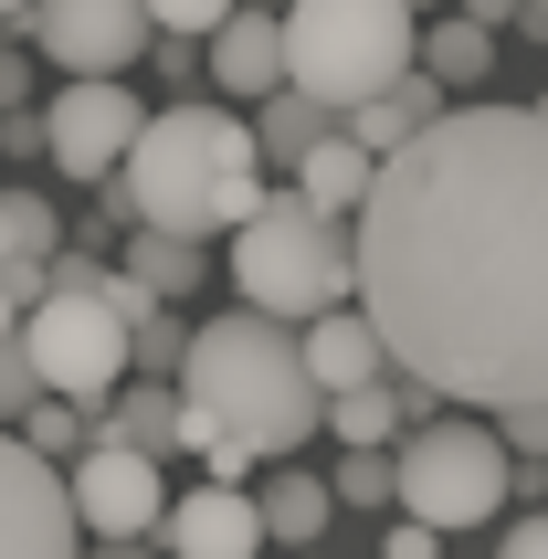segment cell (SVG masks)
<instances>
[{
    "label": "cell",
    "instance_id": "obj_1",
    "mask_svg": "<svg viewBox=\"0 0 548 559\" xmlns=\"http://www.w3.org/2000/svg\"><path fill=\"white\" fill-rule=\"evenodd\" d=\"M359 317L401 380L475 412L548 402V117L454 106L380 158L359 212Z\"/></svg>",
    "mask_w": 548,
    "mask_h": 559
},
{
    "label": "cell",
    "instance_id": "obj_2",
    "mask_svg": "<svg viewBox=\"0 0 548 559\" xmlns=\"http://www.w3.org/2000/svg\"><path fill=\"white\" fill-rule=\"evenodd\" d=\"M117 201L138 233H169V243H222L264 212V148L233 106H169V117L138 127V148L117 169Z\"/></svg>",
    "mask_w": 548,
    "mask_h": 559
},
{
    "label": "cell",
    "instance_id": "obj_3",
    "mask_svg": "<svg viewBox=\"0 0 548 559\" xmlns=\"http://www.w3.org/2000/svg\"><path fill=\"white\" fill-rule=\"evenodd\" d=\"M180 402H190L201 433L243 443V454H296L306 433H327V391L306 370V328H274V317H253V307L190 328Z\"/></svg>",
    "mask_w": 548,
    "mask_h": 559
},
{
    "label": "cell",
    "instance_id": "obj_4",
    "mask_svg": "<svg viewBox=\"0 0 548 559\" xmlns=\"http://www.w3.org/2000/svg\"><path fill=\"white\" fill-rule=\"evenodd\" d=\"M222 264L243 285V307L274 317V328H317L327 307H359V222L306 212L296 190H274L264 212L233 233Z\"/></svg>",
    "mask_w": 548,
    "mask_h": 559
},
{
    "label": "cell",
    "instance_id": "obj_5",
    "mask_svg": "<svg viewBox=\"0 0 548 559\" xmlns=\"http://www.w3.org/2000/svg\"><path fill=\"white\" fill-rule=\"evenodd\" d=\"M412 74V0H285V85L327 117H359L369 95Z\"/></svg>",
    "mask_w": 548,
    "mask_h": 559
},
{
    "label": "cell",
    "instance_id": "obj_6",
    "mask_svg": "<svg viewBox=\"0 0 548 559\" xmlns=\"http://www.w3.org/2000/svg\"><path fill=\"white\" fill-rule=\"evenodd\" d=\"M22 359L43 380V402H74V412H106L138 370V338L117 317V275L106 264H53V296L22 317Z\"/></svg>",
    "mask_w": 548,
    "mask_h": 559
},
{
    "label": "cell",
    "instance_id": "obj_7",
    "mask_svg": "<svg viewBox=\"0 0 548 559\" xmlns=\"http://www.w3.org/2000/svg\"><path fill=\"white\" fill-rule=\"evenodd\" d=\"M401 475V518H422L432 538H454V528H486L496 507L517 497V454H507V433L496 423H422V433L391 454Z\"/></svg>",
    "mask_w": 548,
    "mask_h": 559
},
{
    "label": "cell",
    "instance_id": "obj_8",
    "mask_svg": "<svg viewBox=\"0 0 548 559\" xmlns=\"http://www.w3.org/2000/svg\"><path fill=\"white\" fill-rule=\"evenodd\" d=\"M148 0H32L22 43L43 63H63V85H117L127 63L148 53Z\"/></svg>",
    "mask_w": 548,
    "mask_h": 559
},
{
    "label": "cell",
    "instance_id": "obj_9",
    "mask_svg": "<svg viewBox=\"0 0 548 559\" xmlns=\"http://www.w3.org/2000/svg\"><path fill=\"white\" fill-rule=\"evenodd\" d=\"M74 538L85 518H74L63 465H43L22 433H0V559H85Z\"/></svg>",
    "mask_w": 548,
    "mask_h": 559
},
{
    "label": "cell",
    "instance_id": "obj_10",
    "mask_svg": "<svg viewBox=\"0 0 548 559\" xmlns=\"http://www.w3.org/2000/svg\"><path fill=\"white\" fill-rule=\"evenodd\" d=\"M63 486H74V518H85V538H95V549H106V538H158V528H169V486H158V454L95 443V454L63 475Z\"/></svg>",
    "mask_w": 548,
    "mask_h": 559
},
{
    "label": "cell",
    "instance_id": "obj_11",
    "mask_svg": "<svg viewBox=\"0 0 548 559\" xmlns=\"http://www.w3.org/2000/svg\"><path fill=\"white\" fill-rule=\"evenodd\" d=\"M138 127H148V106L127 85H63L53 106H43V148H53L74 180H117L127 148H138Z\"/></svg>",
    "mask_w": 548,
    "mask_h": 559
},
{
    "label": "cell",
    "instance_id": "obj_12",
    "mask_svg": "<svg viewBox=\"0 0 548 559\" xmlns=\"http://www.w3.org/2000/svg\"><path fill=\"white\" fill-rule=\"evenodd\" d=\"M158 549L169 559H264V518H253L243 486H190V497H169V528H158Z\"/></svg>",
    "mask_w": 548,
    "mask_h": 559
},
{
    "label": "cell",
    "instance_id": "obj_13",
    "mask_svg": "<svg viewBox=\"0 0 548 559\" xmlns=\"http://www.w3.org/2000/svg\"><path fill=\"white\" fill-rule=\"evenodd\" d=\"M443 117H454V85H432L422 63H412V74H401L391 95H369L359 117H337V127H348V148H369V158H401L412 138H432Z\"/></svg>",
    "mask_w": 548,
    "mask_h": 559
},
{
    "label": "cell",
    "instance_id": "obj_14",
    "mask_svg": "<svg viewBox=\"0 0 548 559\" xmlns=\"http://www.w3.org/2000/svg\"><path fill=\"white\" fill-rule=\"evenodd\" d=\"M212 85L222 95H285V11H233L212 32Z\"/></svg>",
    "mask_w": 548,
    "mask_h": 559
},
{
    "label": "cell",
    "instance_id": "obj_15",
    "mask_svg": "<svg viewBox=\"0 0 548 559\" xmlns=\"http://www.w3.org/2000/svg\"><path fill=\"white\" fill-rule=\"evenodd\" d=\"M306 370H317L327 402H348V391H369V380H391V348H380V328H369L359 307H327L317 328H306Z\"/></svg>",
    "mask_w": 548,
    "mask_h": 559
},
{
    "label": "cell",
    "instance_id": "obj_16",
    "mask_svg": "<svg viewBox=\"0 0 548 559\" xmlns=\"http://www.w3.org/2000/svg\"><path fill=\"white\" fill-rule=\"evenodd\" d=\"M422 380H369V391H348V402H327V433L348 443V454H391V433H422Z\"/></svg>",
    "mask_w": 548,
    "mask_h": 559
},
{
    "label": "cell",
    "instance_id": "obj_17",
    "mask_svg": "<svg viewBox=\"0 0 548 559\" xmlns=\"http://www.w3.org/2000/svg\"><path fill=\"white\" fill-rule=\"evenodd\" d=\"M253 518H264V538H285V549H317V538L337 528V486L306 465H274L264 497H253Z\"/></svg>",
    "mask_w": 548,
    "mask_h": 559
},
{
    "label": "cell",
    "instance_id": "obj_18",
    "mask_svg": "<svg viewBox=\"0 0 548 559\" xmlns=\"http://www.w3.org/2000/svg\"><path fill=\"white\" fill-rule=\"evenodd\" d=\"M180 380H127L117 402H106V443H127V454H190L180 433Z\"/></svg>",
    "mask_w": 548,
    "mask_h": 559
},
{
    "label": "cell",
    "instance_id": "obj_19",
    "mask_svg": "<svg viewBox=\"0 0 548 559\" xmlns=\"http://www.w3.org/2000/svg\"><path fill=\"white\" fill-rule=\"evenodd\" d=\"M369 190H380V158L348 148V127H337L327 148L296 169V201H306V212H327V222H359V212H369Z\"/></svg>",
    "mask_w": 548,
    "mask_h": 559
},
{
    "label": "cell",
    "instance_id": "obj_20",
    "mask_svg": "<svg viewBox=\"0 0 548 559\" xmlns=\"http://www.w3.org/2000/svg\"><path fill=\"white\" fill-rule=\"evenodd\" d=\"M327 138H337V117H327V106H317V95H296V85L253 106V148H264L274 169H285V180H296V169H306V158H317V148H327Z\"/></svg>",
    "mask_w": 548,
    "mask_h": 559
},
{
    "label": "cell",
    "instance_id": "obj_21",
    "mask_svg": "<svg viewBox=\"0 0 548 559\" xmlns=\"http://www.w3.org/2000/svg\"><path fill=\"white\" fill-rule=\"evenodd\" d=\"M32 264H63V222L43 190H0V275H32Z\"/></svg>",
    "mask_w": 548,
    "mask_h": 559
},
{
    "label": "cell",
    "instance_id": "obj_22",
    "mask_svg": "<svg viewBox=\"0 0 548 559\" xmlns=\"http://www.w3.org/2000/svg\"><path fill=\"white\" fill-rule=\"evenodd\" d=\"M486 63H496V32L486 22H464V11H443V22H432L422 32V74H432V85H486Z\"/></svg>",
    "mask_w": 548,
    "mask_h": 559
},
{
    "label": "cell",
    "instance_id": "obj_23",
    "mask_svg": "<svg viewBox=\"0 0 548 559\" xmlns=\"http://www.w3.org/2000/svg\"><path fill=\"white\" fill-rule=\"evenodd\" d=\"M127 275L148 285L158 307H180L190 285L212 275V253H201V243H169V233H138V243H127Z\"/></svg>",
    "mask_w": 548,
    "mask_h": 559
},
{
    "label": "cell",
    "instance_id": "obj_24",
    "mask_svg": "<svg viewBox=\"0 0 548 559\" xmlns=\"http://www.w3.org/2000/svg\"><path fill=\"white\" fill-rule=\"evenodd\" d=\"M180 359H190V328H180V317H169V307L138 317V370H148V380H180Z\"/></svg>",
    "mask_w": 548,
    "mask_h": 559
},
{
    "label": "cell",
    "instance_id": "obj_25",
    "mask_svg": "<svg viewBox=\"0 0 548 559\" xmlns=\"http://www.w3.org/2000/svg\"><path fill=\"white\" fill-rule=\"evenodd\" d=\"M337 507H401L391 454H348V465H337Z\"/></svg>",
    "mask_w": 548,
    "mask_h": 559
},
{
    "label": "cell",
    "instance_id": "obj_26",
    "mask_svg": "<svg viewBox=\"0 0 548 559\" xmlns=\"http://www.w3.org/2000/svg\"><path fill=\"white\" fill-rule=\"evenodd\" d=\"M32 412H43V380H32V359H22V338L0 348V433H22Z\"/></svg>",
    "mask_w": 548,
    "mask_h": 559
},
{
    "label": "cell",
    "instance_id": "obj_27",
    "mask_svg": "<svg viewBox=\"0 0 548 559\" xmlns=\"http://www.w3.org/2000/svg\"><path fill=\"white\" fill-rule=\"evenodd\" d=\"M233 11H243V0H148V22H158V32H190V43H212Z\"/></svg>",
    "mask_w": 548,
    "mask_h": 559
},
{
    "label": "cell",
    "instance_id": "obj_28",
    "mask_svg": "<svg viewBox=\"0 0 548 559\" xmlns=\"http://www.w3.org/2000/svg\"><path fill=\"white\" fill-rule=\"evenodd\" d=\"M496 433H507V454L538 465V454H548V402H538V412H496Z\"/></svg>",
    "mask_w": 548,
    "mask_h": 559
},
{
    "label": "cell",
    "instance_id": "obj_29",
    "mask_svg": "<svg viewBox=\"0 0 548 559\" xmlns=\"http://www.w3.org/2000/svg\"><path fill=\"white\" fill-rule=\"evenodd\" d=\"M380 559H443V538H432L422 518H391V549H380Z\"/></svg>",
    "mask_w": 548,
    "mask_h": 559
},
{
    "label": "cell",
    "instance_id": "obj_30",
    "mask_svg": "<svg viewBox=\"0 0 548 559\" xmlns=\"http://www.w3.org/2000/svg\"><path fill=\"white\" fill-rule=\"evenodd\" d=\"M496 559H548V518H517V528L496 538Z\"/></svg>",
    "mask_w": 548,
    "mask_h": 559
},
{
    "label": "cell",
    "instance_id": "obj_31",
    "mask_svg": "<svg viewBox=\"0 0 548 559\" xmlns=\"http://www.w3.org/2000/svg\"><path fill=\"white\" fill-rule=\"evenodd\" d=\"M464 22H486V32H507V11H517V0H454Z\"/></svg>",
    "mask_w": 548,
    "mask_h": 559
},
{
    "label": "cell",
    "instance_id": "obj_32",
    "mask_svg": "<svg viewBox=\"0 0 548 559\" xmlns=\"http://www.w3.org/2000/svg\"><path fill=\"white\" fill-rule=\"evenodd\" d=\"M32 95V74H22V53H0V106H22Z\"/></svg>",
    "mask_w": 548,
    "mask_h": 559
},
{
    "label": "cell",
    "instance_id": "obj_33",
    "mask_svg": "<svg viewBox=\"0 0 548 559\" xmlns=\"http://www.w3.org/2000/svg\"><path fill=\"white\" fill-rule=\"evenodd\" d=\"M85 559H148V538H106V549H85Z\"/></svg>",
    "mask_w": 548,
    "mask_h": 559
},
{
    "label": "cell",
    "instance_id": "obj_34",
    "mask_svg": "<svg viewBox=\"0 0 548 559\" xmlns=\"http://www.w3.org/2000/svg\"><path fill=\"white\" fill-rule=\"evenodd\" d=\"M22 338V307H11V285H0V348Z\"/></svg>",
    "mask_w": 548,
    "mask_h": 559
},
{
    "label": "cell",
    "instance_id": "obj_35",
    "mask_svg": "<svg viewBox=\"0 0 548 559\" xmlns=\"http://www.w3.org/2000/svg\"><path fill=\"white\" fill-rule=\"evenodd\" d=\"M32 22V0H0V32H22Z\"/></svg>",
    "mask_w": 548,
    "mask_h": 559
},
{
    "label": "cell",
    "instance_id": "obj_36",
    "mask_svg": "<svg viewBox=\"0 0 548 559\" xmlns=\"http://www.w3.org/2000/svg\"><path fill=\"white\" fill-rule=\"evenodd\" d=\"M517 22H527V32H538V43H548V0H527V11H517Z\"/></svg>",
    "mask_w": 548,
    "mask_h": 559
},
{
    "label": "cell",
    "instance_id": "obj_37",
    "mask_svg": "<svg viewBox=\"0 0 548 559\" xmlns=\"http://www.w3.org/2000/svg\"><path fill=\"white\" fill-rule=\"evenodd\" d=\"M538 117H548V85H538Z\"/></svg>",
    "mask_w": 548,
    "mask_h": 559
}]
</instances>
